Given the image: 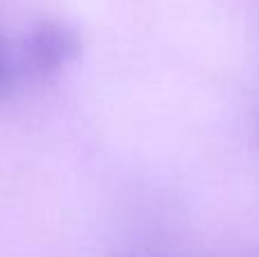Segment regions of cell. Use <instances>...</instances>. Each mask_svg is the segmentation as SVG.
I'll return each instance as SVG.
<instances>
[{"mask_svg":"<svg viewBox=\"0 0 259 257\" xmlns=\"http://www.w3.org/2000/svg\"><path fill=\"white\" fill-rule=\"evenodd\" d=\"M82 53V36L59 18H46L30 27L18 53V71L32 82L50 80Z\"/></svg>","mask_w":259,"mask_h":257,"instance_id":"cell-1","label":"cell"},{"mask_svg":"<svg viewBox=\"0 0 259 257\" xmlns=\"http://www.w3.org/2000/svg\"><path fill=\"white\" fill-rule=\"evenodd\" d=\"M9 82H12V66H9V59L3 50V44H0V94L7 91Z\"/></svg>","mask_w":259,"mask_h":257,"instance_id":"cell-2","label":"cell"}]
</instances>
